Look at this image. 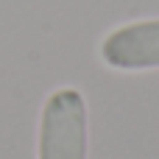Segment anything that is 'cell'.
<instances>
[{"mask_svg": "<svg viewBox=\"0 0 159 159\" xmlns=\"http://www.w3.org/2000/svg\"><path fill=\"white\" fill-rule=\"evenodd\" d=\"M36 159H89V109L78 87H56L36 126Z\"/></svg>", "mask_w": 159, "mask_h": 159, "instance_id": "cell-1", "label": "cell"}, {"mask_svg": "<svg viewBox=\"0 0 159 159\" xmlns=\"http://www.w3.org/2000/svg\"><path fill=\"white\" fill-rule=\"evenodd\" d=\"M98 59L112 73L159 70V17L131 20L112 28L98 45Z\"/></svg>", "mask_w": 159, "mask_h": 159, "instance_id": "cell-2", "label": "cell"}]
</instances>
